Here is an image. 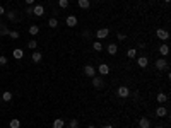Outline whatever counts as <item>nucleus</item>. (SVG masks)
Wrapping results in <instances>:
<instances>
[{
  "instance_id": "f257e3e1",
  "label": "nucleus",
  "mask_w": 171,
  "mask_h": 128,
  "mask_svg": "<svg viewBox=\"0 0 171 128\" xmlns=\"http://www.w3.org/2000/svg\"><path fill=\"white\" fill-rule=\"evenodd\" d=\"M154 65H156V68H157V70H161V72H163V70H166V72L170 70V63H168V60H166L164 56H161V58H157Z\"/></svg>"
},
{
  "instance_id": "f03ea898",
  "label": "nucleus",
  "mask_w": 171,
  "mask_h": 128,
  "mask_svg": "<svg viewBox=\"0 0 171 128\" xmlns=\"http://www.w3.org/2000/svg\"><path fill=\"white\" fill-rule=\"evenodd\" d=\"M108 36H110V29H108V27H101V29H98V31H96V38H98V41L106 39Z\"/></svg>"
},
{
  "instance_id": "7ed1b4c3",
  "label": "nucleus",
  "mask_w": 171,
  "mask_h": 128,
  "mask_svg": "<svg viewBox=\"0 0 171 128\" xmlns=\"http://www.w3.org/2000/svg\"><path fill=\"white\" fill-rule=\"evenodd\" d=\"M91 79H93V87H94V89H103V87H104V79H103V77L94 75V77H91Z\"/></svg>"
},
{
  "instance_id": "20e7f679",
  "label": "nucleus",
  "mask_w": 171,
  "mask_h": 128,
  "mask_svg": "<svg viewBox=\"0 0 171 128\" xmlns=\"http://www.w3.org/2000/svg\"><path fill=\"white\" fill-rule=\"evenodd\" d=\"M116 94H118V97H123V99H125V97L130 96V89H128L127 86H120L118 91H116Z\"/></svg>"
},
{
  "instance_id": "39448f33",
  "label": "nucleus",
  "mask_w": 171,
  "mask_h": 128,
  "mask_svg": "<svg viewBox=\"0 0 171 128\" xmlns=\"http://www.w3.org/2000/svg\"><path fill=\"white\" fill-rule=\"evenodd\" d=\"M84 75H86V77H89V79H91V77H94V75H96V68L93 67V65H84Z\"/></svg>"
},
{
  "instance_id": "423d86ee",
  "label": "nucleus",
  "mask_w": 171,
  "mask_h": 128,
  "mask_svg": "<svg viewBox=\"0 0 171 128\" xmlns=\"http://www.w3.org/2000/svg\"><path fill=\"white\" fill-rule=\"evenodd\" d=\"M110 70H111V68H110V65H108V63H101V65L98 67V72L101 73V77L108 75V73H110Z\"/></svg>"
},
{
  "instance_id": "0eeeda50",
  "label": "nucleus",
  "mask_w": 171,
  "mask_h": 128,
  "mask_svg": "<svg viewBox=\"0 0 171 128\" xmlns=\"http://www.w3.org/2000/svg\"><path fill=\"white\" fill-rule=\"evenodd\" d=\"M156 36L159 38V39H161V41H166V39H168V38H170V33H168V31H166V29H161V27H159V29H157V31H156Z\"/></svg>"
},
{
  "instance_id": "6e6552de",
  "label": "nucleus",
  "mask_w": 171,
  "mask_h": 128,
  "mask_svg": "<svg viewBox=\"0 0 171 128\" xmlns=\"http://www.w3.org/2000/svg\"><path fill=\"white\" fill-rule=\"evenodd\" d=\"M166 114H168V108H166V106H163V104L157 106V110H156V116H157V118H164Z\"/></svg>"
},
{
  "instance_id": "1a4fd4ad",
  "label": "nucleus",
  "mask_w": 171,
  "mask_h": 128,
  "mask_svg": "<svg viewBox=\"0 0 171 128\" xmlns=\"http://www.w3.org/2000/svg\"><path fill=\"white\" fill-rule=\"evenodd\" d=\"M45 14V7L43 5H39V3H36L34 7H33V16H38V17H41Z\"/></svg>"
},
{
  "instance_id": "9d476101",
  "label": "nucleus",
  "mask_w": 171,
  "mask_h": 128,
  "mask_svg": "<svg viewBox=\"0 0 171 128\" xmlns=\"http://www.w3.org/2000/svg\"><path fill=\"white\" fill-rule=\"evenodd\" d=\"M106 53H108V55H111V56L118 53V46H116V43H110V44L106 46Z\"/></svg>"
},
{
  "instance_id": "9b49d317",
  "label": "nucleus",
  "mask_w": 171,
  "mask_h": 128,
  "mask_svg": "<svg viewBox=\"0 0 171 128\" xmlns=\"http://www.w3.org/2000/svg\"><path fill=\"white\" fill-rule=\"evenodd\" d=\"M65 24H67L69 27H76L77 24H79V21H77L76 16H69V17L65 19Z\"/></svg>"
},
{
  "instance_id": "f8f14e48",
  "label": "nucleus",
  "mask_w": 171,
  "mask_h": 128,
  "mask_svg": "<svg viewBox=\"0 0 171 128\" xmlns=\"http://www.w3.org/2000/svg\"><path fill=\"white\" fill-rule=\"evenodd\" d=\"M137 65H139L140 68H146V67L149 65V60H147V56H139V58H137Z\"/></svg>"
},
{
  "instance_id": "ddd939ff",
  "label": "nucleus",
  "mask_w": 171,
  "mask_h": 128,
  "mask_svg": "<svg viewBox=\"0 0 171 128\" xmlns=\"http://www.w3.org/2000/svg\"><path fill=\"white\" fill-rule=\"evenodd\" d=\"M139 128H151L149 118H140V120H139Z\"/></svg>"
},
{
  "instance_id": "4468645a",
  "label": "nucleus",
  "mask_w": 171,
  "mask_h": 128,
  "mask_svg": "<svg viewBox=\"0 0 171 128\" xmlns=\"http://www.w3.org/2000/svg\"><path fill=\"white\" fill-rule=\"evenodd\" d=\"M5 17L9 19L10 22H17L19 19H17V16H16V12L14 10H9V12H5Z\"/></svg>"
},
{
  "instance_id": "2eb2a0df",
  "label": "nucleus",
  "mask_w": 171,
  "mask_h": 128,
  "mask_svg": "<svg viewBox=\"0 0 171 128\" xmlns=\"http://www.w3.org/2000/svg\"><path fill=\"white\" fill-rule=\"evenodd\" d=\"M12 56H14L16 60H21V58L24 56V50H22V48H16V50L12 51Z\"/></svg>"
},
{
  "instance_id": "dca6fc26",
  "label": "nucleus",
  "mask_w": 171,
  "mask_h": 128,
  "mask_svg": "<svg viewBox=\"0 0 171 128\" xmlns=\"http://www.w3.org/2000/svg\"><path fill=\"white\" fill-rule=\"evenodd\" d=\"M31 58H33V62H34V63H39V62L43 60V55H41V51H38V50H36V51H33Z\"/></svg>"
},
{
  "instance_id": "f3484780",
  "label": "nucleus",
  "mask_w": 171,
  "mask_h": 128,
  "mask_svg": "<svg viewBox=\"0 0 171 128\" xmlns=\"http://www.w3.org/2000/svg\"><path fill=\"white\" fill-rule=\"evenodd\" d=\"M156 99H157V103H159V104H164V103L168 101V96H166L164 92H159V94L156 96Z\"/></svg>"
},
{
  "instance_id": "a211bd4d",
  "label": "nucleus",
  "mask_w": 171,
  "mask_h": 128,
  "mask_svg": "<svg viewBox=\"0 0 171 128\" xmlns=\"http://www.w3.org/2000/svg\"><path fill=\"white\" fill-rule=\"evenodd\" d=\"M159 53H161V56L166 58V55L170 53V46H168V44H161V46H159Z\"/></svg>"
},
{
  "instance_id": "6ab92c4d",
  "label": "nucleus",
  "mask_w": 171,
  "mask_h": 128,
  "mask_svg": "<svg viewBox=\"0 0 171 128\" xmlns=\"http://www.w3.org/2000/svg\"><path fill=\"white\" fill-rule=\"evenodd\" d=\"M38 33H39V26H38V24L29 26V34H31V36H36Z\"/></svg>"
},
{
  "instance_id": "aec40b11",
  "label": "nucleus",
  "mask_w": 171,
  "mask_h": 128,
  "mask_svg": "<svg viewBox=\"0 0 171 128\" xmlns=\"http://www.w3.org/2000/svg\"><path fill=\"white\" fill-rule=\"evenodd\" d=\"M7 34H9V27H7V24L0 22V36H7Z\"/></svg>"
},
{
  "instance_id": "412c9836",
  "label": "nucleus",
  "mask_w": 171,
  "mask_h": 128,
  "mask_svg": "<svg viewBox=\"0 0 171 128\" xmlns=\"http://www.w3.org/2000/svg\"><path fill=\"white\" fill-rule=\"evenodd\" d=\"M52 127H53V128H63V127H65V120H60V118H58V120L53 121V125H52Z\"/></svg>"
},
{
  "instance_id": "4be33fe9",
  "label": "nucleus",
  "mask_w": 171,
  "mask_h": 128,
  "mask_svg": "<svg viewBox=\"0 0 171 128\" xmlns=\"http://www.w3.org/2000/svg\"><path fill=\"white\" fill-rule=\"evenodd\" d=\"M137 48H130V50H127V56L128 58H137Z\"/></svg>"
},
{
  "instance_id": "5701e85b",
  "label": "nucleus",
  "mask_w": 171,
  "mask_h": 128,
  "mask_svg": "<svg viewBox=\"0 0 171 128\" xmlns=\"http://www.w3.org/2000/svg\"><path fill=\"white\" fill-rule=\"evenodd\" d=\"M93 50L94 51H103V43L101 41H94L93 43Z\"/></svg>"
},
{
  "instance_id": "b1692460",
  "label": "nucleus",
  "mask_w": 171,
  "mask_h": 128,
  "mask_svg": "<svg viewBox=\"0 0 171 128\" xmlns=\"http://www.w3.org/2000/svg\"><path fill=\"white\" fill-rule=\"evenodd\" d=\"M79 7L80 9H89L91 7V2L89 0H79Z\"/></svg>"
},
{
  "instance_id": "393cba45",
  "label": "nucleus",
  "mask_w": 171,
  "mask_h": 128,
  "mask_svg": "<svg viewBox=\"0 0 171 128\" xmlns=\"http://www.w3.org/2000/svg\"><path fill=\"white\" fill-rule=\"evenodd\" d=\"M2 99H3L5 103H9V101H12V92L5 91V92H3V94H2Z\"/></svg>"
},
{
  "instance_id": "a878e982",
  "label": "nucleus",
  "mask_w": 171,
  "mask_h": 128,
  "mask_svg": "<svg viewBox=\"0 0 171 128\" xmlns=\"http://www.w3.org/2000/svg\"><path fill=\"white\" fill-rule=\"evenodd\" d=\"M48 26H50L52 29H55V27L58 26V19H57V17H52L50 21H48Z\"/></svg>"
},
{
  "instance_id": "bb28decb",
  "label": "nucleus",
  "mask_w": 171,
  "mask_h": 128,
  "mask_svg": "<svg viewBox=\"0 0 171 128\" xmlns=\"http://www.w3.org/2000/svg\"><path fill=\"white\" fill-rule=\"evenodd\" d=\"M69 128H79V120H76V118L69 120Z\"/></svg>"
},
{
  "instance_id": "cd10ccee",
  "label": "nucleus",
  "mask_w": 171,
  "mask_h": 128,
  "mask_svg": "<svg viewBox=\"0 0 171 128\" xmlns=\"http://www.w3.org/2000/svg\"><path fill=\"white\" fill-rule=\"evenodd\" d=\"M27 48H29V50H36V48H38V41H36V39H31V41L27 43Z\"/></svg>"
},
{
  "instance_id": "c85d7f7f",
  "label": "nucleus",
  "mask_w": 171,
  "mask_h": 128,
  "mask_svg": "<svg viewBox=\"0 0 171 128\" xmlns=\"http://www.w3.org/2000/svg\"><path fill=\"white\" fill-rule=\"evenodd\" d=\"M7 36L16 41V39H19V31H9V34H7Z\"/></svg>"
},
{
  "instance_id": "c756f323",
  "label": "nucleus",
  "mask_w": 171,
  "mask_h": 128,
  "mask_svg": "<svg viewBox=\"0 0 171 128\" xmlns=\"http://www.w3.org/2000/svg\"><path fill=\"white\" fill-rule=\"evenodd\" d=\"M58 7L60 9H67L69 7V0H58Z\"/></svg>"
},
{
  "instance_id": "7c9ffc66",
  "label": "nucleus",
  "mask_w": 171,
  "mask_h": 128,
  "mask_svg": "<svg viewBox=\"0 0 171 128\" xmlns=\"http://www.w3.org/2000/svg\"><path fill=\"white\" fill-rule=\"evenodd\" d=\"M10 128H21L19 120H10Z\"/></svg>"
},
{
  "instance_id": "2f4dec72",
  "label": "nucleus",
  "mask_w": 171,
  "mask_h": 128,
  "mask_svg": "<svg viewBox=\"0 0 171 128\" xmlns=\"http://www.w3.org/2000/svg\"><path fill=\"white\" fill-rule=\"evenodd\" d=\"M24 12H26L27 16H33V5H27V7L24 9Z\"/></svg>"
},
{
  "instance_id": "473e14b6",
  "label": "nucleus",
  "mask_w": 171,
  "mask_h": 128,
  "mask_svg": "<svg viewBox=\"0 0 171 128\" xmlns=\"http://www.w3.org/2000/svg\"><path fill=\"white\" fill-rule=\"evenodd\" d=\"M116 38H118L120 41H125V39H127V36H125L123 33H118V34H116Z\"/></svg>"
},
{
  "instance_id": "72a5a7b5",
  "label": "nucleus",
  "mask_w": 171,
  "mask_h": 128,
  "mask_svg": "<svg viewBox=\"0 0 171 128\" xmlns=\"http://www.w3.org/2000/svg\"><path fill=\"white\" fill-rule=\"evenodd\" d=\"M0 65H7V56H0Z\"/></svg>"
},
{
  "instance_id": "f704fd0d",
  "label": "nucleus",
  "mask_w": 171,
  "mask_h": 128,
  "mask_svg": "<svg viewBox=\"0 0 171 128\" xmlns=\"http://www.w3.org/2000/svg\"><path fill=\"white\" fill-rule=\"evenodd\" d=\"M0 16H5V9H3L2 5H0Z\"/></svg>"
},
{
  "instance_id": "c9c22d12",
  "label": "nucleus",
  "mask_w": 171,
  "mask_h": 128,
  "mask_svg": "<svg viewBox=\"0 0 171 128\" xmlns=\"http://www.w3.org/2000/svg\"><path fill=\"white\" fill-rule=\"evenodd\" d=\"M26 3H27V5H33V3H34V0H26Z\"/></svg>"
},
{
  "instance_id": "e433bc0d",
  "label": "nucleus",
  "mask_w": 171,
  "mask_h": 128,
  "mask_svg": "<svg viewBox=\"0 0 171 128\" xmlns=\"http://www.w3.org/2000/svg\"><path fill=\"white\" fill-rule=\"evenodd\" d=\"M103 128H115V127H113V125H104Z\"/></svg>"
},
{
  "instance_id": "4c0bfd02",
  "label": "nucleus",
  "mask_w": 171,
  "mask_h": 128,
  "mask_svg": "<svg viewBox=\"0 0 171 128\" xmlns=\"http://www.w3.org/2000/svg\"><path fill=\"white\" fill-rule=\"evenodd\" d=\"M87 128H96V127H94V125H89V127H87Z\"/></svg>"
},
{
  "instance_id": "58836bf2",
  "label": "nucleus",
  "mask_w": 171,
  "mask_h": 128,
  "mask_svg": "<svg viewBox=\"0 0 171 128\" xmlns=\"http://www.w3.org/2000/svg\"><path fill=\"white\" fill-rule=\"evenodd\" d=\"M164 2H166V3H170V2H171V0H164Z\"/></svg>"
},
{
  "instance_id": "ea45409f",
  "label": "nucleus",
  "mask_w": 171,
  "mask_h": 128,
  "mask_svg": "<svg viewBox=\"0 0 171 128\" xmlns=\"http://www.w3.org/2000/svg\"><path fill=\"white\" fill-rule=\"evenodd\" d=\"M156 128H163V127H156Z\"/></svg>"
},
{
  "instance_id": "a19ab883",
  "label": "nucleus",
  "mask_w": 171,
  "mask_h": 128,
  "mask_svg": "<svg viewBox=\"0 0 171 128\" xmlns=\"http://www.w3.org/2000/svg\"><path fill=\"white\" fill-rule=\"evenodd\" d=\"M130 128H132V127H130Z\"/></svg>"
}]
</instances>
